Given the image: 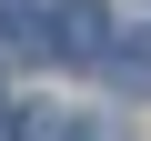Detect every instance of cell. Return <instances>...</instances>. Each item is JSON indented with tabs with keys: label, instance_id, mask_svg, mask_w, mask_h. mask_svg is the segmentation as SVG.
Here are the masks:
<instances>
[{
	"label": "cell",
	"instance_id": "cell-1",
	"mask_svg": "<svg viewBox=\"0 0 151 141\" xmlns=\"http://www.w3.org/2000/svg\"><path fill=\"white\" fill-rule=\"evenodd\" d=\"M50 50H60V60H111V20H101V0H60Z\"/></svg>",
	"mask_w": 151,
	"mask_h": 141
},
{
	"label": "cell",
	"instance_id": "cell-2",
	"mask_svg": "<svg viewBox=\"0 0 151 141\" xmlns=\"http://www.w3.org/2000/svg\"><path fill=\"white\" fill-rule=\"evenodd\" d=\"M111 81L121 91H151V30H121L111 40Z\"/></svg>",
	"mask_w": 151,
	"mask_h": 141
}]
</instances>
